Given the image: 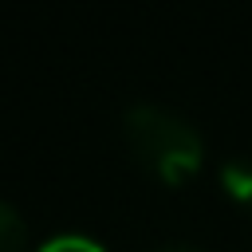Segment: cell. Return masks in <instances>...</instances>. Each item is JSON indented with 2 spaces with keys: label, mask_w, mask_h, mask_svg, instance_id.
<instances>
[{
  "label": "cell",
  "mask_w": 252,
  "mask_h": 252,
  "mask_svg": "<svg viewBox=\"0 0 252 252\" xmlns=\"http://www.w3.org/2000/svg\"><path fill=\"white\" fill-rule=\"evenodd\" d=\"M126 146L130 154L165 185H181L201 169L205 142L201 134L165 106H130L126 110Z\"/></svg>",
  "instance_id": "1"
},
{
  "label": "cell",
  "mask_w": 252,
  "mask_h": 252,
  "mask_svg": "<svg viewBox=\"0 0 252 252\" xmlns=\"http://www.w3.org/2000/svg\"><path fill=\"white\" fill-rule=\"evenodd\" d=\"M220 185L228 201H236L244 213H252V158H228L220 165Z\"/></svg>",
  "instance_id": "2"
},
{
  "label": "cell",
  "mask_w": 252,
  "mask_h": 252,
  "mask_svg": "<svg viewBox=\"0 0 252 252\" xmlns=\"http://www.w3.org/2000/svg\"><path fill=\"white\" fill-rule=\"evenodd\" d=\"M0 252H28V228H24V217L0 201Z\"/></svg>",
  "instance_id": "3"
},
{
  "label": "cell",
  "mask_w": 252,
  "mask_h": 252,
  "mask_svg": "<svg viewBox=\"0 0 252 252\" xmlns=\"http://www.w3.org/2000/svg\"><path fill=\"white\" fill-rule=\"evenodd\" d=\"M39 252H106L98 240L83 236V232H63V236H51Z\"/></svg>",
  "instance_id": "4"
},
{
  "label": "cell",
  "mask_w": 252,
  "mask_h": 252,
  "mask_svg": "<svg viewBox=\"0 0 252 252\" xmlns=\"http://www.w3.org/2000/svg\"><path fill=\"white\" fill-rule=\"evenodd\" d=\"M154 252H197V248H189V244H161V248H154Z\"/></svg>",
  "instance_id": "5"
}]
</instances>
